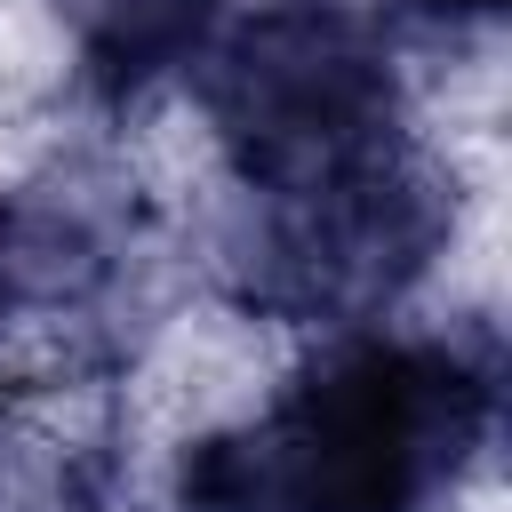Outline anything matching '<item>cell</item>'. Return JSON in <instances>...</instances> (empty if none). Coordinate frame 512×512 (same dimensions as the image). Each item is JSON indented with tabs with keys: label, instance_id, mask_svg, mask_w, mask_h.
I'll return each mask as SVG.
<instances>
[{
	"label": "cell",
	"instance_id": "obj_1",
	"mask_svg": "<svg viewBox=\"0 0 512 512\" xmlns=\"http://www.w3.org/2000/svg\"><path fill=\"white\" fill-rule=\"evenodd\" d=\"M496 392L488 336L344 328L264 416L184 440L176 512H440L496 432Z\"/></svg>",
	"mask_w": 512,
	"mask_h": 512
},
{
	"label": "cell",
	"instance_id": "obj_2",
	"mask_svg": "<svg viewBox=\"0 0 512 512\" xmlns=\"http://www.w3.org/2000/svg\"><path fill=\"white\" fill-rule=\"evenodd\" d=\"M456 240V176L408 136L328 184H232L208 224V272L248 320L376 328Z\"/></svg>",
	"mask_w": 512,
	"mask_h": 512
},
{
	"label": "cell",
	"instance_id": "obj_3",
	"mask_svg": "<svg viewBox=\"0 0 512 512\" xmlns=\"http://www.w3.org/2000/svg\"><path fill=\"white\" fill-rule=\"evenodd\" d=\"M192 96L240 184H328L400 128V72L384 16L360 0H256L216 24L192 64Z\"/></svg>",
	"mask_w": 512,
	"mask_h": 512
},
{
	"label": "cell",
	"instance_id": "obj_4",
	"mask_svg": "<svg viewBox=\"0 0 512 512\" xmlns=\"http://www.w3.org/2000/svg\"><path fill=\"white\" fill-rule=\"evenodd\" d=\"M144 248V200L104 160H56L0 200V296L48 320H96Z\"/></svg>",
	"mask_w": 512,
	"mask_h": 512
},
{
	"label": "cell",
	"instance_id": "obj_5",
	"mask_svg": "<svg viewBox=\"0 0 512 512\" xmlns=\"http://www.w3.org/2000/svg\"><path fill=\"white\" fill-rule=\"evenodd\" d=\"M56 16L72 32L80 88L104 112H128L152 88L192 80L200 48L216 40V24L232 8L224 0H56Z\"/></svg>",
	"mask_w": 512,
	"mask_h": 512
},
{
	"label": "cell",
	"instance_id": "obj_6",
	"mask_svg": "<svg viewBox=\"0 0 512 512\" xmlns=\"http://www.w3.org/2000/svg\"><path fill=\"white\" fill-rule=\"evenodd\" d=\"M128 456L104 432L16 424L0 432V512H120Z\"/></svg>",
	"mask_w": 512,
	"mask_h": 512
},
{
	"label": "cell",
	"instance_id": "obj_7",
	"mask_svg": "<svg viewBox=\"0 0 512 512\" xmlns=\"http://www.w3.org/2000/svg\"><path fill=\"white\" fill-rule=\"evenodd\" d=\"M400 16H416L424 32H480L504 16V0H392Z\"/></svg>",
	"mask_w": 512,
	"mask_h": 512
},
{
	"label": "cell",
	"instance_id": "obj_8",
	"mask_svg": "<svg viewBox=\"0 0 512 512\" xmlns=\"http://www.w3.org/2000/svg\"><path fill=\"white\" fill-rule=\"evenodd\" d=\"M0 328H8V296H0Z\"/></svg>",
	"mask_w": 512,
	"mask_h": 512
}]
</instances>
